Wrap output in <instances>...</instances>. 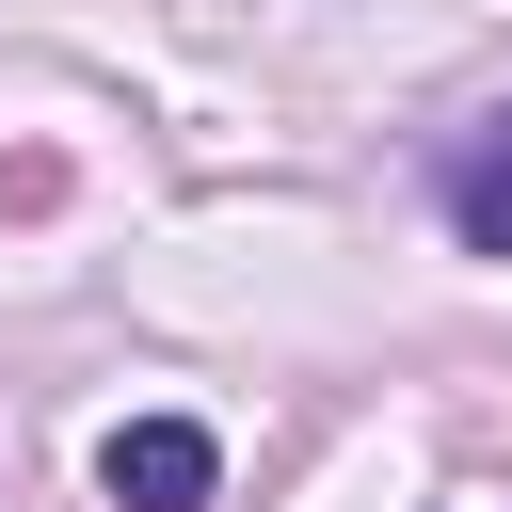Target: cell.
<instances>
[{"instance_id":"1","label":"cell","mask_w":512,"mask_h":512,"mask_svg":"<svg viewBox=\"0 0 512 512\" xmlns=\"http://www.w3.org/2000/svg\"><path fill=\"white\" fill-rule=\"evenodd\" d=\"M96 480H112V512H208V480H224V448H208L192 416H128V432L96 448Z\"/></svg>"},{"instance_id":"2","label":"cell","mask_w":512,"mask_h":512,"mask_svg":"<svg viewBox=\"0 0 512 512\" xmlns=\"http://www.w3.org/2000/svg\"><path fill=\"white\" fill-rule=\"evenodd\" d=\"M448 224H464V256H512V112L448 144Z\"/></svg>"}]
</instances>
